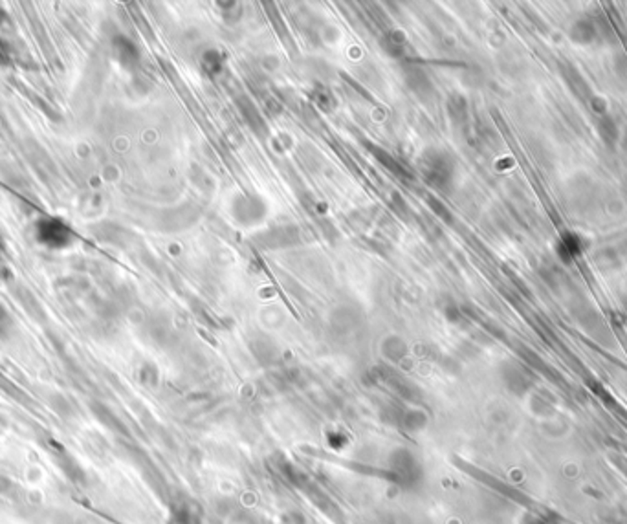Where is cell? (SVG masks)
<instances>
[{
  "label": "cell",
  "instance_id": "obj_1",
  "mask_svg": "<svg viewBox=\"0 0 627 524\" xmlns=\"http://www.w3.org/2000/svg\"><path fill=\"white\" fill-rule=\"evenodd\" d=\"M13 486H15V484H13V482L9 480L8 477H4V475H0V495L11 493Z\"/></svg>",
  "mask_w": 627,
  "mask_h": 524
}]
</instances>
